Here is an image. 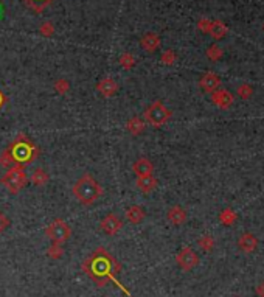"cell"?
Returning a JSON list of instances; mask_svg holds the SVG:
<instances>
[{"instance_id": "cell-1", "label": "cell", "mask_w": 264, "mask_h": 297, "mask_svg": "<svg viewBox=\"0 0 264 297\" xmlns=\"http://www.w3.org/2000/svg\"><path fill=\"white\" fill-rule=\"evenodd\" d=\"M83 271L87 277H90L97 286H105L107 282L115 280L120 272L118 262L112 257L105 247H98L89 259L83 263Z\"/></svg>"}, {"instance_id": "cell-2", "label": "cell", "mask_w": 264, "mask_h": 297, "mask_svg": "<svg viewBox=\"0 0 264 297\" xmlns=\"http://www.w3.org/2000/svg\"><path fill=\"white\" fill-rule=\"evenodd\" d=\"M8 151H10L11 157L14 160V165L22 167V168L30 165L31 162H35V159L39 156L37 146L31 142V139H28L23 134H19L13 140L10 148H8Z\"/></svg>"}, {"instance_id": "cell-3", "label": "cell", "mask_w": 264, "mask_h": 297, "mask_svg": "<svg viewBox=\"0 0 264 297\" xmlns=\"http://www.w3.org/2000/svg\"><path fill=\"white\" fill-rule=\"evenodd\" d=\"M73 194L83 206H92L103 194V187L95 181L92 175L86 173L73 185Z\"/></svg>"}, {"instance_id": "cell-4", "label": "cell", "mask_w": 264, "mask_h": 297, "mask_svg": "<svg viewBox=\"0 0 264 297\" xmlns=\"http://www.w3.org/2000/svg\"><path fill=\"white\" fill-rule=\"evenodd\" d=\"M0 182L5 185V189L10 193L18 194L23 187H27L28 177L22 167L14 165L11 168H8V171L2 176V179H0Z\"/></svg>"}, {"instance_id": "cell-5", "label": "cell", "mask_w": 264, "mask_h": 297, "mask_svg": "<svg viewBox=\"0 0 264 297\" xmlns=\"http://www.w3.org/2000/svg\"><path fill=\"white\" fill-rule=\"evenodd\" d=\"M171 119V111L168 109L162 101H154L153 105L146 107L145 111V120L154 128H160Z\"/></svg>"}, {"instance_id": "cell-6", "label": "cell", "mask_w": 264, "mask_h": 297, "mask_svg": "<svg viewBox=\"0 0 264 297\" xmlns=\"http://www.w3.org/2000/svg\"><path fill=\"white\" fill-rule=\"evenodd\" d=\"M45 235L49 238L52 243L54 245H62L70 238L71 235V230L69 227V224L64 221V220H54L49 227L45 229Z\"/></svg>"}, {"instance_id": "cell-7", "label": "cell", "mask_w": 264, "mask_h": 297, "mask_svg": "<svg viewBox=\"0 0 264 297\" xmlns=\"http://www.w3.org/2000/svg\"><path fill=\"white\" fill-rule=\"evenodd\" d=\"M176 260H177L179 266L182 269H185V271L193 269L197 264V262H199L196 252L191 247H183L182 251L177 254V257H176Z\"/></svg>"}, {"instance_id": "cell-8", "label": "cell", "mask_w": 264, "mask_h": 297, "mask_svg": "<svg viewBox=\"0 0 264 297\" xmlns=\"http://www.w3.org/2000/svg\"><path fill=\"white\" fill-rule=\"evenodd\" d=\"M199 86L202 87L204 92L207 93H213L214 90H218L221 87V78L216 75L214 72H207L199 81Z\"/></svg>"}, {"instance_id": "cell-9", "label": "cell", "mask_w": 264, "mask_h": 297, "mask_svg": "<svg viewBox=\"0 0 264 297\" xmlns=\"http://www.w3.org/2000/svg\"><path fill=\"white\" fill-rule=\"evenodd\" d=\"M100 227L105 230L107 235H115V233L123 227V221L114 213H109L105 220L100 223Z\"/></svg>"}, {"instance_id": "cell-10", "label": "cell", "mask_w": 264, "mask_h": 297, "mask_svg": "<svg viewBox=\"0 0 264 297\" xmlns=\"http://www.w3.org/2000/svg\"><path fill=\"white\" fill-rule=\"evenodd\" d=\"M211 100H213V103L221 109H229L231 105H233V95L226 89L214 90L211 93Z\"/></svg>"}, {"instance_id": "cell-11", "label": "cell", "mask_w": 264, "mask_h": 297, "mask_svg": "<svg viewBox=\"0 0 264 297\" xmlns=\"http://www.w3.org/2000/svg\"><path fill=\"white\" fill-rule=\"evenodd\" d=\"M132 171H134L135 175H137V177H140V176H148V175H153L154 165H153V162H151L149 159L140 157V159H137V160L134 162Z\"/></svg>"}, {"instance_id": "cell-12", "label": "cell", "mask_w": 264, "mask_h": 297, "mask_svg": "<svg viewBox=\"0 0 264 297\" xmlns=\"http://www.w3.org/2000/svg\"><path fill=\"white\" fill-rule=\"evenodd\" d=\"M187 220V212L185 209L180 206H174L168 210V221L174 226H182Z\"/></svg>"}, {"instance_id": "cell-13", "label": "cell", "mask_w": 264, "mask_h": 297, "mask_svg": "<svg viewBox=\"0 0 264 297\" xmlns=\"http://www.w3.org/2000/svg\"><path fill=\"white\" fill-rule=\"evenodd\" d=\"M135 185L139 187V190L143 193H151L153 190H156L157 187V179L153 175H148V176H140L137 177L135 181Z\"/></svg>"}, {"instance_id": "cell-14", "label": "cell", "mask_w": 264, "mask_h": 297, "mask_svg": "<svg viewBox=\"0 0 264 297\" xmlns=\"http://www.w3.org/2000/svg\"><path fill=\"white\" fill-rule=\"evenodd\" d=\"M118 90V84L117 81L114 80H110V78H105V80H101L98 83V92L101 93V95H105V97H112V95H115Z\"/></svg>"}, {"instance_id": "cell-15", "label": "cell", "mask_w": 264, "mask_h": 297, "mask_svg": "<svg viewBox=\"0 0 264 297\" xmlns=\"http://www.w3.org/2000/svg\"><path fill=\"white\" fill-rule=\"evenodd\" d=\"M140 44L143 47V50H146L149 53L156 52L158 49V45H160V37L156 33H146V35H143Z\"/></svg>"}, {"instance_id": "cell-16", "label": "cell", "mask_w": 264, "mask_h": 297, "mask_svg": "<svg viewBox=\"0 0 264 297\" xmlns=\"http://www.w3.org/2000/svg\"><path fill=\"white\" fill-rule=\"evenodd\" d=\"M126 218L129 220L132 224H140L145 220V210L140 206H131L126 210Z\"/></svg>"}, {"instance_id": "cell-17", "label": "cell", "mask_w": 264, "mask_h": 297, "mask_svg": "<svg viewBox=\"0 0 264 297\" xmlns=\"http://www.w3.org/2000/svg\"><path fill=\"white\" fill-rule=\"evenodd\" d=\"M238 245H239V247L243 249V251H246V252H252L255 247H257V245H258V240L255 238L252 233H243L241 235V238H239V241H238Z\"/></svg>"}, {"instance_id": "cell-18", "label": "cell", "mask_w": 264, "mask_h": 297, "mask_svg": "<svg viewBox=\"0 0 264 297\" xmlns=\"http://www.w3.org/2000/svg\"><path fill=\"white\" fill-rule=\"evenodd\" d=\"M209 33L213 36V39H222L224 36L227 35V27H226V23L221 22V20H214V22H211Z\"/></svg>"}, {"instance_id": "cell-19", "label": "cell", "mask_w": 264, "mask_h": 297, "mask_svg": "<svg viewBox=\"0 0 264 297\" xmlns=\"http://www.w3.org/2000/svg\"><path fill=\"white\" fill-rule=\"evenodd\" d=\"M126 128H127V131L131 132V134L139 136L140 132L145 131V123H143V120H140L139 117H134V119H131L129 122H127Z\"/></svg>"}, {"instance_id": "cell-20", "label": "cell", "mask_w": 264, "mask_h": 297, "mask_svg": "<svg viewBox=\"0 0 264 297\" xmlns=\"http://www.w3.org/2000/svg\"><path fill=\"white\" fill-rule=\"evenodd\" d=\"M53 0H23V3H25L28 8H31L33 11L36 13H41L42 10H45L47 6H49Z\"/></svg>"}, {"instance_id": "cell-21", "label": "cell", "mask_w": 264, "mask_h": 297, "mask_svg": "<svg viewBox=\"0 0 264 297\" xmlns=\"http://www.w3.org/2000/svg\"><path fill=\"white\" fill-rule=\"evenodd\" d=\"M31 181H33L35 185L42 187V185H45L47 182H49V175H47L42 168H36L33 171V177H31Z\"/></svg>"}, {"instance_id": "cell-22", "label": "cell", "mask_w": 264, "mask_h": 297, "mask_svg": "<svg viewBox=\"0 0 264 297\" xmlns=\"http://www.w3.org/2000/svg\"><path fill=\"white\" fill-rule=\"evenodd\" d=\"M0 165L5 167V168L14 167V160H13L11 154H10V151H8V150H5V151L2 153V156H0Z\"/></svg>"}, {"instance_id": "cell-23", "label": "cell", "mask_w": 264, "mask_h": 297, "mask_svg": "<svg viewBox=\"0 0 264 297\" xmlns=\"http://www.w3.org/2000/svg\"><path fill=\"white\" fill-rule=\"evenodd\" d=\"M120 64L126 69H131L135 64V59L131 53H124V54H122V58H120Z\"/></svg>"}, {"instance_id": "cell-24", "label": "cell", "mask_w": 264, "mask_h": 297, "mask_svg": "<svg viewBox=\"0 0 264 297\" xmlns=\"http://www.w3.org/2000/svg\"><path fill=\"white\" fill-rule=\"evenodd\" d=\"M207 56H209L210 59H219L222 56V52L218 45H211L209 50H207Z\"/></svg>"}, {"instance_id": "cell-25", "label": "cell", "mask_w": 264, "mask_h": 297, "mask_svg": "<svg viewBox=\"0 0 264 297\" xmlns=\"http://www.w3.org/2000/svg\"><path fill=\"white\" fill-rule=\"evenodd\" d=\"M61 254H62L61 245H54L53 243V246H50V249H49V255L52 257V259H59Z\"/></svg>"}, {"instance_id": "cell-26", "label": "cell", "mask_w": 264, "mask_h": 297, "mask_svg": "<svg viewBox=\"0 0 264 297\" xmlns=\"http://www.w3.org/2000/svg\"><path fill=\"white\" fill-rule=\"evenodd\" d=\"M238 93H239V97H241V98L247 100V98L250 97V93H252V87H250V86H247V84L241 86V87L238 89Z\"/></svg>"}, {"instance_id": "cell-27", "label": "cell", "mask_w": 264, "mask_h": 297, "mask_svg": "<svg viewBox=\"0 0 264 297\" xmlns=\"http://www.w3.org/2000/svg\"><path fill=\"white\" fill-rule=\"evenodd\" d=\"M174 59H176V54L171 50H168L162 54V62H165V64H173Z\"/></svg>"}, {"instance_id": "cell-28", "label": "cell", "mask_w": 264, "mask_h": 297, "mask_svg": "<svg viewBox=\"0 0 264 297\" xmlns=\"http://www.w3.org/2000/svg\"><path fill=\"white\" fill-rule=\"evenodd\" d=\"M210 25H211V20H207V19L199 20V28H201L202 31H205V33H209Z\"/></svg>"}, {"instance_id": "cell-29", "label": "cell", "mask_w": 264, "mask_h": 297, "mask_svg": "<svg viewBox=\"0 0 264 297\" xmlns=\"http://www.w3.org/2000/svg\"><path fill=\"white\" fill-rule=\"evenodd\" d=\"M8 224H10V221H8V218L0 212V233H2L6 227H8Z\"/></svg>"}, {"instance_id": "cell-30", "label": "cell", "mask_w": 264, "mask_h": 297, "mask_svg": "<svg viewBox=\"0 0 264 297\" xmlns=\"http://www.w3.org/2000/svg\"><path fill=\"white\" fill-rule=\"evenodd\" d=\"M41 31L45 35V36H50L53 33V27H52V23L50 22H45L44 23V27L41 28Z\"/></svg>"}, {"instance_id": "cell-31", "label": "cell", "mask_w": 264, "mask_h": 297, "mask_svg": "<svg viewBox=\"0 0 264 297\" xmlns=\"http://www.w3.org/2000/svg\"><path fill=\"white\" fill-rule=\"evenodd\" d=\"M5 101H6V98H5V95L2 92H0V107H2L3 105H5Z\"/></svg>"}]
</instances>
